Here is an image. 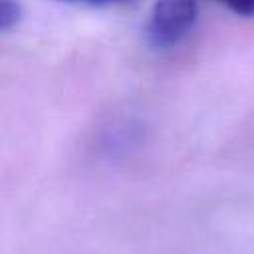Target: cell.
I'll return each mask as SVG.
<instances>
[{"mask_svg":"<svg viewBox=\"0 0 254 254\" xmlns=\"http://www.w3.org/2000/svg\"><path fill=\"white\" fill-rule=\"evenodd\" d=\"M198 0H157L145 22V38L155 50L177 48L196 26Z\"/></svg>","mask_w":254,"mask_h":254,"instance_id":"cell-1","label":"cell"},{"mask_svg":"<svg viewBox=\"0 0 254 254\" xmlns=\"http://www.w3.org/2000/svg\"><path fill=\"white\" fill-rule=\"evenodd\" d=\"M22 6L18 0H0V30L10 32L22 20Z\"/></svg>","mask_w":254,"mask_h":254,"instance_id":"cell-2","label":"cell"},{"mask_svg":"<svg viewBox=\"0 0 254 254\" xmlns=\"http://www.w3.org/2000/svg\"><path fill=\"white\" fill-rule=\"evenodd\" d=\"M216 4H222L226 10H230L236 16L252 18L254 16V0H212Z\"/></svg>","mask_w":254,"mask_h":254,"instance_id":"cell-3","label":"cell"},{"mask_svg":"<svg viewBox=\"0 0 254 254\" xmlns=\"http://www.w3.org/2000/svg\"><path fill=\"white\" fill-rule=\"evenodd\" d=\"M58 2H69V4H87V6H97V8H107V6H121L131 0H58Z\"/></svg>","mask_w":254,"mask_h":254,"instance_id":"cell-4","label":"cell"}]
</instances>
